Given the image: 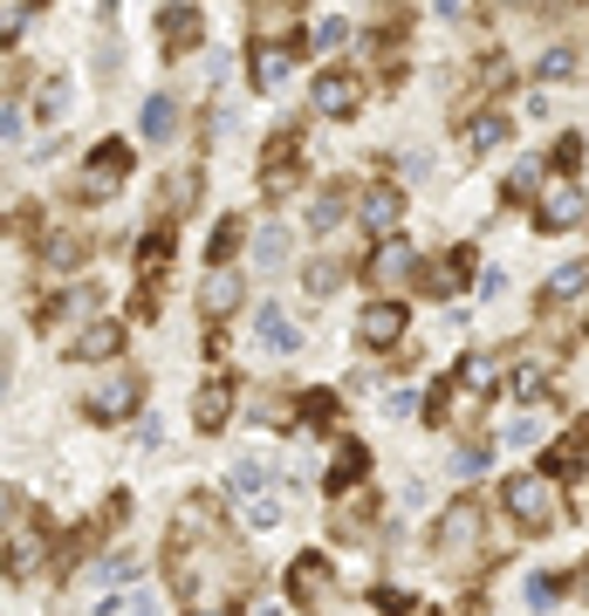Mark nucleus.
<instances>
[{"instance_id": "f257e3e1", "label": "nucleus", "mask_w": 589, "mask_h": 616, "mask_svg": "<svg viewBox=\"0 0 589 616\" xmlns=\"http://www.w3.org/2000/svg\"><path fill=\"white\" fill-rule=\"evenodd\" d=\"M500 501H507V514H515L528 534H548L562 521V493H556V473H515L500 486Z\"/></svg>"}, {"instance_id": "f03ea898", "label": "nucleus", "mask_w": 589, "mask_h": 616, "mask_svg": "<svg viewBox=\"0 0 589 616\" xmlns=\"http://www.w3.org/2000/svg\"><path fill=\"white\" fill-rule=\"evenodd\" d=\"M500 377H507V370H500V356H494V350H474V356H466V363L453 370V391H446V404L474 418V411H480V397H487ZM446 404H439V418H446Z\"/></svg>"}, {"instance_id": "7ed1b4c3", "label": "nucleus", "mask_w": 589, "mask_h": 616, "mask_svg": "<svg viewBox=\"0 0 589 616\" xmlns=\"http://www.w3.org/2000/svg\"><path fill=\"white\" fill-rule=\"evenodd\" d=\"M412 274H418V246H412L405 233H384V240L370 246V261H364V281L384 287V295H398Z\"/></svg>"}, {"instance_id": "20e7f679", "label": "nucleus", "mask_w": 589, "mask_h": 616, "mask_svg": "<svg viewBox=\"0 0 589 616\" xmlns=\"http://www.w3.org/2000/svg\"><path fill=\"white\" fill-rule=\"evenodd\" d=\"M405 329H412L405 302H398V295H384V302H370V309L357 315V343H364V350H398V343H405Z\"/></svg>"}, {"instance_id": "39448f33", "label": "nucleus", "mask_w": 589, "mask_h": 616, "mask_svg": "<svg viewBox=\"0 0 589 616\" xmlns=\"http://www.w3.org/2000/svg\"><path fill=\"white\" fill-rule=\"evenodd\" d=\"M124 172H131V144H124V138L97 144V151L83 158V199H110L116 185H124Z\"/></svg>"}, {"instance_id": "423d86ee", "label": "nucleus", "mask_w": 589, "mask_h": 616, "mask_svg": "<svg viewBox=\"0 0 589 616\" xmlns=\"http://www.w3.org/2000/svg\"><path fill=\"white\" fill-rule=\"evenodd\" d=\"M582 185L576 179H556V185H541V199H535V226L541 233H569L576 220H582Z\"/></svg>"}, {"instance_id": "0eeeda50", "label": "nucleus", "mask_w": 589, "mask_h": 616, "mask_svg": "<svg viewBox=\"0 0 589 616\" xmlns=\"http://www.w3.org/2000/svg\"><path fill=\"white\" fill-rule=\"evenodd\" d=\"M480 507L474 501H459V507H446V521H439V555L446 562H466V555H474L480 548Z\"/></svg>"}, {"instance_id": "6e6552de", "label": "nucleus", "mask_w": 589, "mask_h": 616, "mask_svg": "<svg viewBox=\"0 0 589 616\" xmlns=\"http://www.w3.org/2000/svg\"><path fill=\"white\" fill-rule=\"evenodd\" d=\"M357 103H364L357 69H323V75H316V110H323V117H357Z\"/></svg>"}, {"instance_id": "1a4fd4ad", "label": "nucleus", "mask_w": 589, "mask_h": 616, "mask_svg": "<svg viewBox=\"0 0 589 616\" xmlns=\"http://www.w3.org/2000/svg\"><path fill=\"white\" fill-rule=\"evenodd\" d=\"M398 213H405V192L398 185H364L357 192V226H370L377 240L398 233Z\"/></svg>"}, {"instance_id": "9d476101", "label": "nucleus", "mask_w": 589, "mask_h": 616, "mask_svg": "<svg viewBox=\"0 0 589 616\" xmlns=\"http://www.w3.org/2000/svg\"><path fill=\"white\" fill-rule=\"evenodd\" d=\"M131 404H138V377H124V370H116L110 384L90 391V418H97V425H116V418H131Z\"/></svg>"}, {"instance_id": "9b49d317", "label": "nucleus", "mask_w": 589, "mask_h": 616, "mask_svg": "<svg viewBox=\"0 0 589 616\" xmlns=\"http://www.w3.org/2000/svg\"><path fill=\"white\" fill-rule=\"evenodd\" d=\"M261 192H267V199L295 192V131H282V138L267 144V164H261Z\"/></svg>"}, {"instance_id": "f8f14e48", "label": "nucleus", "mask_w": 589, "mask_h": 616, "mask_svg": "<svg viewBox=\"0 0 589 616\" xmlns=\"http://www.w3.org/2000/svg\"><path fill=\"white\" fill-rule=\"evenodd\" d=\"M288 596L316 609V603L329 596V562H323V555H295V562H288Z\"/></svg>"}, {"instance_id": "ddd939ff", "label": "nucleus", "mask_w": 589, "mask_h": 616, "mask_svg": "<svg viewBox=\"0 0 589 616\" xmlns=\"http://www.w3.org/2000/svg\"><path fill=\"white\" fill-rule=\"evenodd\" d=\"M226 411H233V384H226V377H206L200 397H192V425H200V432H220Z\"/></svg>"}, {"instance_id": "4468645a", "label": "nucleus", "mask_w": 589, "mask_h": 616, "mask_svg": "<svg viewBox=\"0 0 589 616\" xmlns=\"http://www.w3.org/2000/svg\"><path fill=\"white\" fill-rule=\"evenodd\" d=\"M116 350H124V329H116V322H83V329H75V350H69V356H90V363H110Z\"/></svg>"}, {"instance_id": "2eb2a0df", "label": "nucleus", "mask_w": 589, "mask_h": 616, "mask_svg": "<svg viewBox=\"0 0 589 616\" xmlns=\"http://www.w3.org/2000/svg\"><path fill=\"white\" fill-rule=\"evenodd\" d=\"M159 34H165V55H185V49H200V14H192V8H165L159 14Z\"/></svg>"}, {"instance_id": "dca6fc26", "label": "nucleus", "mask_w": 589, "mask_h": 616, "mask_svg": "<svg viewBox=\"0 0 589 616\" xmlns=\"http://www.w3.org/2000/svg\"><path fill=\"white\" fill-rule=\"evenodd\" d=\"M254 329H261V343H267V350H282V356H288V350H302L295 322H288L282 309H274V302H261V309H254Z\"/></svg>"}, {"instance_id": "f3484780", "label": "nucleus", "mask_w": 589, "mask_h": 616, "mask_svg": "<svg viewBox=\"0 0 589 616\" xmlns=\"http://www.w3.org/2000/svg\"><path fill=\"white\" fill-rule=\"evenodd\" d=\"M466 274H474V246H453V254L425 274V287H431V295H459V281H466Z\"/></svg>"}, {"instance_id": "a211bd4d", "label": "nucleus", "mask_w": 589, "mask_h": 616, "mask_svg": "<svg viewBox=\"0 0 589 616\" xmlns=\"http://www.w3.org/2000/svg\"><path fill=\"white\" fill-rule=\"evenodd\" d=\"M364 473H370V452H364V445H343V452H336V466L323 473V486H329V493H349Z\"/></svg>"}, {"instance_id": "6ab92c4d", "label": "nucleus", "mask_w": 589, "mask_h": 616, "mask_svg": "<svg viewBox=\"0 0 589 616\" xmlns=\"http://www.w3.org/2000/svg\"><path fill=\"white\" fill-rule=\"evenodd\" d=\"M507 144V117L500 110H480L474 123H466V151H474V158H487V151H500Z\"/></svg>"}, {"instance_id": "aec40b11", "label": "nucleus", "mask_w": 589, "mask_h": 616, "mask_svg": "<svg viewBox=\"0 0 589 616\" xmlns=\"http://www.w3.org/2000/svg\"><path fill=\"white\" fill-rule=\"evenodd\" d=\"M282 75H288V49L282 41H254V82L261 90H282Z\"/></svg>"}, {"instance_id": "412c9836", "label": "nucleus", "mask_w": 589, "mask_h": 616, "mask_svg": "<svg viewBox=\"0 0 589 616\" xmlns=\"http://www.w3.org/2000/svg\"><path fill=\"white\" fill-rule=\"evenodd\" d=\"M172 97H144V110H138V131H144V144H165L172 138Z\"/></svg>"}, {"instance_id": "4be33fe9", "label": "nucleus", "mask_w": 589, "mask_h": 616, "mask_svg": "<svg viewBox=\"0 0 589 616\" xmlns=\"http://www.w3.org/2000/svg\"><path fill=\"white\" fill-rule=\"evenodd\" d=\"M295 28V0H261V8H254V34L261 41H282Z\"/></svg>"}, {"instance_id": "5701e85b", "label": "nucleus", "mask_w": 589, "mask_h": 616, "mask_svg": "<svg viewBox=\"0 0 589 616\" xmlns=\"http://www.w3.org/2000/svg\"><path fill=\"white\" fill-rule=\"evenodd\" d=\"M226 493H233L241 507H247V501H261V493H267V466H261V460H241V466L226 473Z\"/></svg>"}, {"instance_id": "b1692460", "label": "nucleus", "mask_w": 589, "mask_h": 616, "mask_svg": "<svg viewBox=\"0 0 589 616\" xmlns=\"http://www.w3.org/2000/svg\"><path fill=\"white\" fill-rule=\"evenodd\" d=\"M233 302H241V281H233V274L220 267V274L206 281V295H200V309H206V315L220 322V315H233Z\"/></svg>"}, {"instance_id": "393cba45", "label": "nucleus", "mask_w": 589, "mask_h": 616, "mask_svg": "<svg viewBox=\"0 0 589 616\" xmlns=\"http://www.w3.org/2000/svg\"><path fill=\"white\" fill-rule=\"evenodd\" d=\"M282 261H288V233H282V226H261V233H254V267L274 274Z\"/></svg>"}, {"instance_id": "a878e982", "label": "nucleus", "mask_w": 589, "mask_h": 616, "mask_svg": "<svg viewBox=\"0 0 589 616\" xmlns=\"http://www.w3.org/2000/svg\"><path fill=\"white\" fill-rule=\"evenodd\" d=\"M42 261H49V267H83V261H90V240H75V233H55V240L42 246Z\"/></svg>"}, {"instance_id": "bb28decb", "label": "nucleus", "mask_w": 589, "mask_h": 616, "mask_svg": "<svg viewBox=\"0 0 589 616\" xmlns=\"http://www.w3.org/2000/svg\"><path fill=\"white\" fill-rule=\"evenodd\" d=\"M302 404V425L308 432H329L336 425V391H308V397H295Z\"/></svg>"}, {"instance_id": "cd10ccee", "label": "nucleus", "mask_w": 589, "mask_h": 616, "mask_svg": "<svg viewBox=\"0 0 589 616\" xmlns=\"http://www.w3.org/2000/svg\"><path fill=\"white\" fill-rule=\"evenodd\" d=\"M165 267H172V233H151V240H144V254H138V274H144V281H159Z\"/></svg>"}, {"instance_id": "c85d7f7f", "label": "nucleus", "mask_w": 589, "mask_h": 616, "mask_svg": "<svg viewBox=\"0 0 589 616\" xmlns=\"http://www.w3.org/2000/svg\"><path fill=\"white\" fill-rule=\"evenodd\" d=\"M582 287H589V267L582 261L576 267H556V274H548V302H576Z\"/></svg>"}, {"instance_id": "c756f323", "label": "nucleus", "mask_w": 589, "mask_h": 616, "mask_svg": "<svg viewBox=\"0 0 589 616\" xmlns=\"http://www.w3.org/2000/svg\"><path fill=\"white\" fill-rule=\"evenodd\" d=\"M343 220V192H316L308 199V233H329Z\"/></svg>"}, {"instance_id": "7c9ffc66", "label": "nucleus", "mask_w": 589, "mask_h": 616, "mask_svg": "<svg viewBox=\"0 0 589 616\" xmlns=\"http://www.w3.org/2000/svg\"><path fill=\"white\" fill-rule=\"evenodd\" d=\"M507 391H515V397H541L548 391V370L541 363H515V370H507Z\"/></svg>"}, {"instance_id": "2f4dec72", "label": "nucleus", "mask_w": 589, "mask_h": 616, "mask_svg": "<svg viewBox=\"0 0 589 616\" xmlns=\"http://www.w3.org/2000/svg\"><path fill=\"white\" fill-rule=\"evenodd\" d=\"M507 199H541V164L528 158L521 172H507Z\"/></svg>"}, {"instance_id": "473e14b6", "label": "nucleus", "mask_w": 589, "mask_h": 616, "mask_svg": "<svg viewBox=\"0 0 589 616\" xmlns=\"http://www.w3.org/2000/svg\"><path fill=\"white\" fill-rule=\"evenodd\" d=\"M446 466H453L459 479H480V473H487V445H459V452H453Z\"/></svg>"}, {"instance_id": "72a5a7b5", "label": "nucleus", "mask_w": 589, "mask_h": 616, "mask_svg": "<svg viewBox=\"0 0 589 616\" xmlns=\"http://www.w3.org/2000/svg\"><path fill=\"white\" fill-rule=\"evenodd\" d=\"M569 69H576V49H548V55H541V69H535V75H541V82H562V75H569Z\"/></svg>"}, {"instance_id": "f704fd0d", "label": "nucleus", "mask_w": 589, "mask_h": 616, "mask_svg": "<svg viewBox=\"0 0 589 616\" xmlns=\"http://www.w3.org/2000/svg\"><path fill=\"white\" fill-rule=\"evenodd\" d=\"M343 34H349V28H343L336 14H323L316 28H308V41H316V49H343Z\"/></svg>"}, {"instance_id": "c9c22d12", "label": "nucleus", "mask_w": 589, "mask_h": 616, "mask_svg": "<svg viewBox=\"0 0 589 616\" xmlns=\"http://www.w3.org/2000/svg\"><path fill=\"white\" fill-rule=\"evenodd\" d=\"M500 438L515 445V452H521V445H541V418H515V425H507Z\"/></svg>"}, {"instance_id": "e433bc0d", "label": "nucleus", "mask_w": 589, "mask_h": 616, "mask_svg": "<svg viewBox=\"0 0 589 616\" xmlns=\"http://www.w3.org/2000/svg\"><path fill=\"white\" fill-rule=\"evenodd\" d=\"M562 473H569V493H576V507H589V460L576 452V460H569Z\"/></svg>"}, {"instance_id": "4c0bfd02", "label": "nucleus", "mask_w": 589, "mask_h": 616, "mask_svg": "<svg viewBox=\"0 0 589 616\" xmlns=\"http://www.w3.org/2000/svg\"><path fill=\"white\" fill-rule=\"evenodd\" d=\"M556 596H562V583H556V575H528V603H535V609H548Z\"/></svg>"}, {"instance_id": "58836bf2", "label": "nucleus", "mask_w": 589, "mask_h": 616, "mask_svg": "<svg viewBox=\"0 0 589 616\" xmlns=\"http://www.w3.org/2000/svg\"><path fill=\"white\" fill-rule=\"evenodd\" d=\"M233 246H241V220H220V233H213V261H226Z\"/></svg>"}, {"instance_id": "ea45409f", "label": "nucleus", "mask_w": 589, "mask_h": 616, "mask_svg": "<svg viewBox=\"0 0 589 616\" xmlns=\"http://www.w3.org/2000/svg\"><path fill=\"white\" fill-rule=\"evenodd\" d=\"M247 521L254 527H274V521H282V501H267V493H261V501H247Z\"/></svg>"}, {"instance_id": "a19ab883", "label": "nucleus", "mask_w": 589, "mask_h": 616, "mask_svg": "<svg viewBox=\"0 0 589 616\" xmlns=\"http://www.w3.org/2000/svg\"><path fill=\"white\" fill-rule=\"evenodd\" d=\"M62 103H69V82H42V117H62Z\"/></svg>"}, {"instance_id": "79ce46f5", "label": "nucleus", "mask_w": 589, "mask_h": 616, "mask_svg": "<svg viewBox=\"0 0 589 616\" xmlns=\"http://www.w3.org/2000/svg\"><path fill=\"white\" fill-rule=\"evenodd\" d=\"M556 164H562V172H576V164H582V138H576V131L556 144Z\"/></svg>"}, {"instance_id": "37998d69", "label": "nucleus", "mask_w": 589, "mask_h": 616, "mask_svg": "<svg viewBox=\"0 0 589 616\" xmlns=\"http://www.w3.org/2000/svg\"><path fill=\"white\" fill-rule=\"evenodd\" d=\"M384 411H390V418H412L418 397H412V391H390V397H384Z\"/></svg>"}, {"instance_id": "c03bdc74", "label": "nucleus", "mask_w": 589, "mask_h": 616, "mask_svg": "<svg viewBox=\"0 0 589 616\" xmlns=\"http://www.w3.org/2000/svg\"><path fill=\"white\" fill-rule=\"evenodd\" d=\"M308 287H316V295H329V287H336V267H329V261H316V267H308Z\"/></svg>"}, {"instance_id": "a18cd8bd", "label": "nucleus", "mask_w": 589, "mask_h": 616, "mask_svg": "<svg viewBox=\"0 0 589 616\" xmlns=\"http://www.w3.org/2000/svg\"><path fill=\"white\" fill-rule=\"evenodd\" d=\"M377 609H384V616H398V609H412V596H405V589H384V596H377Z\"/></svg>"}, {"instance_id": "49530a36", "label": "nucleus", "mask_w": 589, "mask_h": 616, "mask_svg": "<svg viewBox=\"0 0 589 616\" xmlns=\"http://www.w3.org/2000/svg\"><path fill=\"white\" fill-rule=\"evenodd\" d=\"M131 616H159V603H151V596L138 589V596H131Z\"/></svg>"}, {"instance_id": "de8ad7c7", "label": "nucleus", "mask_w": 589, "mask_h": 616, "mask_svg": "<svg viewBox=\"0 0 589 616\" xmlns=\"http://www.w3.org/2000/svg\"><path fill=\"white\" fill-rule=\"evenodd\" d=\"M185 616H226V609H220V603H192Z\"/></svg>"}]
</instances>
